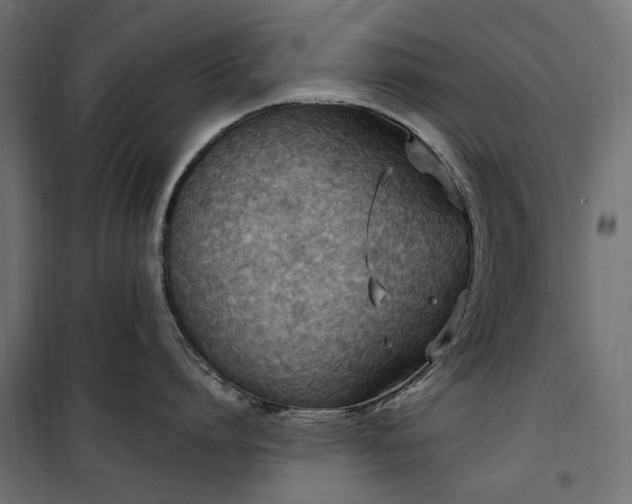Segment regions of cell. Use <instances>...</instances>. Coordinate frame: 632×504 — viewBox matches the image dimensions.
<instances>
[{
  "mask_svg": "<svg viewBox=\"0 0 632 504\" xmlns=\"http://www.w3.org/2000/svg\"><path fill=\"white\" fill-rule=\"evenodd\" d=\"M273 232L167 203L160 243L290 252L159 255L165 297L253 340H322L352 333L369 290L318 260L343 255L373 223L370 199L336 161L244 154L198 165L171 194ZM348 255V254H344Z\"/></svg>",
  "mask_w": 632,
  "mask_h": 504,
  "instance_id": "cell-1",
  "label": "cell"
}]
</instances>
